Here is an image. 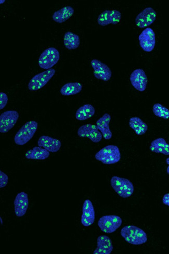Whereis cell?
<instances>
[{
    "instance_id": "obj_24",
    "label": "cell",
    "mask_w": 169,
    "mask_h": 254,
    "mask_svg": "<svg viewBox=\"0 0 169 254\" xmlns=\"http://www.w3.org/2000/svg\"><path fill=\"white\" fill-rule=\"evenodd\" d=\"M129 126L138 136H142L147 133L148 126L141 118L132 117L130 119Z\"/></svg>"
},
{
    "instance_id": "obj_19",
    "label": "cell",
    "mask_w": 169,
    "mask_h": 254,
    "mask_svg": "<svg viewBox=\"0 0 169 254\" xmlns=\"http://www.w3.org/2000/svg\"><path fill=\"white\" fill-rule=\"evenodd\" d=\"M111 120V115L108 113H106L96 121L97 128L102 134L105 140H110L112 137V133L110 128Z\"/></svg>"
},
{
    "instance_id": "obj_11",
    "label": "cell",
    "mask_w": 169,
    "mask_h": 254,
    "mask_svg": "<svg viewBox=\"0 0 169 254\" xmlns=\"http://www.w3.org/2000/svg\"><path fill=\"white\" fill-rule=\"evenodd\" d=\"M91 64L94 68V74L96 78L104 81H107L111 79L112 72L108 66L97 59L92 60Z\"/></svg>"
},
{
    "instance_id": "obj_18",
    "label": "cell",
    "mask_w": 169,
    "mask_h": 254,
    "mask_svg": "<svg viewBox=\"0 0 169 254\" xmlns=\"http://www.w3.org/2000/svg\"><path fill=\"white\" fill-rule=\"evenodd\" d=\"M113 250L111 238L106 235H100L97 239V248L94 254H110Z\"/></svg>"
},
{
    "instance_id": "obj_29",
    "label": "cell",
    "mask_w": 169,
    "mask_h": 254,
    "mask_svg": "<svg viewBox=\"0 0 169 254\" xmlns=\"http://www.w3.org/2000/svg\"><path fill=\"white\" fill-rule=\"evenodd\" d=\"M7 102H8V97L3 92H1L0 93V110L3 109Z\"/></svg>"
},
{
    "instance_id": "obj_15",
    "label": "cell",
    "mask_w": 169,
    "mask_h": 254,
    "mask_svg": "<svg viewBox=\"0 0 169 254\" xmlns=\"http://www.w3.org/2000/svg\"><path fill=\"white\" fill-rule=\"evenodd\" d=\"M95 218V213L93 204L89 199H86L83 205L81 224L84 227H89L94 224Z\"/></svg>"
},
{
    "instance_id": "obj_31",
    "label": "cell",
    "mask_w": 169,
    "mask_h": 254,
    "mask_svg": "<svg viewBox=\"0 0 169 254\" xmlns=\"http://www.w3.org/2000/svg\"><path fill=\"white\" fill-rule=\"evenodd\" d=\"M166 163L168 165H169V166L168 167L167 169V172L168 174L169 175V157L166 159Z\"/></svg>"
},
{
    "instance_id": "obj_30",
    "label": "cell",
    "mask_w": 169,
    "mask_h": 254,
    "mask_svg": "<svg viewBox=\"0 0 169 254\" xmlns=\"http://www.w3.org/2000/svg\"><path fill=\"white\" fill-rule=\"evenodd\" d=\"M163 202L169 207V194L165 195L163 198Z\"/></svg>"
},
{
    "instance_id": "obj_6",
    "label": "cell",
    "mask_w": 169,
    "mask_h": 254,
    "mask_svg": "<svg viewBox=\"0 0 169 254\" xmlns=\"http://www.w3.org/2000/svg\"><path fill=\"white\" fill-rule=\"evenodd\" d=\"M60 59L59 52L55 48H49L44 50L39 59V66L49 70L56 65Z\"/></svg>"
},
{
    "instance_id": "obj_22",
    "label": "cell",
    "mask_w": 169,
    "mask_h": 254,
    "mask_svg": "<svg viewBox=\"0 0 169 254\" xmlns=\"http://www.w3.org/2000/svg\"><path fill=\"white\" fill-rule=\"evenodd\" d=\"M50 156V152L40 147H34L27 152L26 158L33 160H45Z\"/></svg>"
},
{
    "instance_id": "obj_16",
    "label": "cell",
    "mask_w": 169,
    "mask_h": 254,
    "mask_svg": "<svg viewBox=\"0 0 169 254\" xmlns=\"http://www.w3.org/2000/svg\"><path fill=\"white\" fill-rule=\"evenodd\" d=\"M29 206V198L24 192L19 194L14 200L15 213L18 217L24 216Z\"/></svg>"
},
{
    "instance_id": "obj_20",
    "label": "cell",
    "mask_w": 169,
    "mask_h": 254,
    "mask_svg": "<svg viewBox=\"0 0 169 254\" xmlns=\"http://www.w3.org/2000/svg\"><path fill=\"white\" fill-rule=\"evenodd\" d=\"M74 9L71 6H66L56 12L53 15V20L57 23H63L70 19L74 13Z\"/></svg>"
},
{
    "instance_id": "obj_27",
    "label": "cell",
    "mask_w": 169,
    "mask_h": 254,
    "mask_svg": "<svg viewBox=\"0 0 169 254\" xmlns=\"http://www.w3.org/2000/svg\"><path fill=\"white\" fill-rule=\"evenodd\" d=\"M152 111L156 117L165 119L169 118V110L166 107L159 103L153 105Z\"/></svg>"
},
{
    "instance_id": "obj_12",
    "label": "cell",
    "mask_w": 169,
    "mask_h": 254,
    "mask_svg": "<svg viewBox=\"0 0 169 254\" xmlns=\"http://www.w3.org/2000/svg\"><path fill=\"white\" fill-rule=\"evenodd\" d=\"M157 13L151 7H147L142 11L136 18V25L140 28L148 27L156 19Z\"/></svg>"
},
{
    "instance_id": "obj_3",
    "label": "cell",
    "mask_w": 169,
    "mask_h": 254,
    "mask_svg": "<svg viewBox=\"0 0 169 254\" xmlns=\"http://www.w3.org/2000/svg\"><path fill=\"white\" fill-rule=\"evenodd\" d=\"M111 184L114 191L122 198H128L133 194V184L127 179L113 176L111 179Z\"/></svg>"
},
{
    "instance_id": "obj_2",
    "label": "cell",
    "mask_w": 169,
    "mask_h": 254,
    "mask_svg": "<svg viewBox=\"0 0 169 254\" xmlns=\"http://www.w3.org/2000/svg\"><path fill=\"white\" fill-rule=\"evenodd\" d=\"M95 157L105 165H112L119 162L121 154L117 146L110 145L98 151Z\"/></svg>"
},
{
    "instance_id": "obj_21",
    "label": "cell",
    "mask_w": 169,
    "mask_h": 254,
    "mask_svg": "<svg viewBox=\"0 0 169 254\" xmlns=\"http://www.w3.org/2000/svg\"><path fill=\"white\" fill-rule=\"evenodd\" d=\"M150 149L152 152L169 156V144L163 138H158L152 141Z\"/></svg>"
},
{
    "instance_id": "obj_10",
    "label": "cell",
    "mask_w": 169,
    "mask_h": 254,
    "mask_svg": "<svg viewBox=\"0 0 169 254\" xmlns=\"http://www.w3.org/2000/svg\"><path fill=\"white\" fill-rule=\"evenodd\" d=\"M140 45L147 52H151L155 47L156 37L153 30L150 28L144 29L139 36Z\"/></svg>"
},
{
    "instance_id": "obj_4",
    "label": "cell",
    "mask_w": 169,
    "mask_h": 254,
    "mask_svg": "<svg viewBox=\"0 0 169 254\" xmlns=\"http://www.w3.org/2000/svg\"><path fill=\"white\" fill-rule=\"evenodd\" d=\"M38 122L30 121L23 125L15 136V144L24 145L27 144L34 136L38 129Z\"/></svg>"
},
{
    "instance_id": "obj_28",
    "label": "cell",
    "mask_w": 169,
    "mask_h": 254,
    "mask_svg": "<svg viewBox=\"0 0 169 254\" xmlns=\"http://www.w3.org/2000/svg\"><path fill=\"white\" fill-rule=\"evenodd\" d=\"M9 182V176L2 171H0V188L5 187Z\"/></svg>"
},
{
    "instance_id": "obj_23",
    "label": "cell",
    "mask_w": 169,
    "mask_h": 254,
    "mask_svg": "<svg viewBox=\"0 0 169 254\" xmlns=\"http://www.w3.org/2000/svg\"><path fill=\"white\" fill-rule=\"evenodd\" d=\"M95 110L93 105L86 104L81 106L75 114L76 119L86 120L91 118L95 114Z\"/></svg>"
},
{
    "instance_id": "obj_8",
    "label": "cell",
    "mask_w": 169,
    "mask_h": 254,
    "mask_svg": "<svg viewBox=\"0 0 169 254\" xmlns=\"http://www.w3.org/2000/svg\"><path fill=\"white\" fill-rule=\"evenodd\" d=\"M19 114L15 111H7L0 116V133L9 132L17 124Z\"/></svg>"
},
{
    "instance_id": "obj_1",
    "label": "cell",
    "mask_w": 169,
    "mask_h": 254,
    "mask_svg": "<svg viewBox=\"0 0 169 254\" xmlns=\"http://www.w3.org/2000/svg\"><path fill=\"white\" fill-rule=\"evenodd\" d=\"M120 234L126 242L132 245H142L148 241L147 234L136 226H126L121 229Z\"/></svg>"
},
{
    "instance_id": "obj_17",
    "label": "cell",
    "mask_w": 169,
    "mask_h": 254,
    "mask_svg": "<svg viewBox=\"0 0 169 254\" xmlns=\"http://www.w3.org/2000/svg\"><path fill=\"white\" fill-rule=\"evenodd\" d=\"M38 144L39 147L52 153L58 152L61 146V142L59 140L47 136L40 137L38 140Z\"/></svg>"
},
{
    "instance_id": "obj_7",
    "label": "cell",
    "mask_w": 169,
    "mask_h": 254,
    "mask_svg": "<svg viewBox=\"0 0 169 254\" xmlns=\"http://www.w3.org/2000/svg\"><path fill=\"white\" fill-rule=\"evenodd\" d=\"M56 74L55 69H50L35 76L28 84L30 91H37L42 88L47 84Z\"/></svg>"
},
{
    "instance_id": "obj_26",
    "label": "cell",
    "mask_w": 169,
    "mask_h": 254,
    "mask_svg": "<svg viewBox=\"0 0 169 254\" xmlns=\"http://www.w3.org/2000/svg\"><path fill=\"white\" fill-rule=\"evenodd\" d=\"M82 89V84L79 82H70L65 84L61 88V95L64 96L75 95L80 93Z\"/></svg>"
},
{
    "instance_id": "obj_5",
    "label": "cell",
    "mask_w": 169,
    "mask_h": 254,
    "mask_svg": "<svg viewBox=\"0 0 169 254\" xmlns=\"http://www.w3.org/2000/svg\"><path fill=\"white\" fill-rule=\"evenodd\" d=\"M122 220L116 215H104L98 221V226L103 232L112 234L121 226Z\"/></svg>"
},
{
    "instance_id": "obj_9",
    "label": "cell",
    "mask_w": 169,
    "mask_h": 254,
    "mask_svg": "<svg viewBox=\"0 0 169 254\" xmlns=\"http://www.w3.org/2000/svg\"><path fill=\"white\" fill-rule=\"evenodd\" d=\"M78 135L81 137H88L94 143H98L103 138V135L99 132L97 126L93 124L84 125L78 129Z\"/></svg>"
},
{
    "instance_id": "obj_25",
    "label": "cell",
    "mask_w": 169,
    "mask_h": 254,
    "mask_svg": "<svg viewBox=\"0 0 169 254\" xmlns=\"http://www.w3.org/2000/svg\"><path fill=\"white\" fill-rule=\"evenodd\" d=\"M64 43L65 47L68 50L77 49L80 44V38L77 35L68 32L64 35Z\"/></svg>"
},
{
    "instance_id": "obj_14",
    "label": "cell",
    "mask_w": 169,
    "mask_h": 254,
    "mask_svg": "<svg viewBox=\"0 0 169 254\" xmlns=\"http://www.w3.org/2000/svg\"><path fill=\"white\" fill-rule=\"evenodd\" d=\"M121 19V13L117 10H106L100 14L97 19L100 26H106L110 24L116 25Z\"/></svg>"
},
{
    "instance_id": "obj_13",
    "label": "cell",
    "mask_w": 169,
    "mask_h": 254,
    "mask_svg": "<svg viewBox=\"0 0 169 254\" xmlns=\"http://www.w3.org/2000/svg\"><path fill=\"white\" fill-rule=\"evenodd\" d=\"M130 81L136 90L143 92L147 88L148 78L143 69H137L131 74Z\"/></svg>"
}]
</instances>
